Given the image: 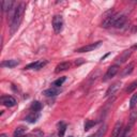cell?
<instances>
[{
	"label": "cell",
	"mask_w": 137,
	"mask_h": 137,
	"mask_svg": "<svg viewBox=\"0 0 137 137\" xmlns=\"http://www.w3.org/2000/svg\"><path fill=\"white\" fill-rule=\"evenodd\" d=\"M25 6L26 4L23 2L20 3L19 5H17V8L15 10V13H14V16L11 20V34H14V32H15L18 27H19V24L21 21V18H23V15H24V11H25Z\"/></svg>",
	"instance_id": "obj_1"
},
{
	"label": "cell",
	"mask_w": 137,
	"mask_h": 137,
	"mask_svg": "<svg viewBox=\"0 0 137 137\" xmlns=\"http://www.w3.org/2000/svg\"><path fill=\"white\" fill-rule=\"evenodd\" d=\"M121 15H122V14H120V13H116V14H112V15H110V16L105 17L104 21L102 23V27L108 28L110 26H115V24H116L117 20L121 17Z\"/></svg>",
	"instance_id": "obj_2"
},
{
	"label": "cell",
	"mask_w": 137,
	"mask_h": 137,
	"mask_svg": "<svg viewBox=\"0 0 137 137\" xmlns=\"http://www.w3.org/2000/svg\"><path fill=\"white\" fill-rule=\"evenodd\" d=\"M53 28L56 33H60L63 28V18L61 15H55L53 18Z\"/></svg>",
	"instance_id": "obj_3"
},
{
	"label": "cell",
	"mask_w": 137,
	"mask_h": 137,
	"mask_svg": "<svg viewBox=\"0 0 137 137\" xmlns=\"http://www.w3.org/2000/svg\"><path fill=\"white\" fill-rule=\"evenodd\" d=\"M101 45H102V42L99 41L96 43H92V44H89V45H86L84 47H80L78 48L76 52L77 53H88V52H92V50H94L96 48H99Z\"/></svg>",
	"instance_id": "obj_4"
},
{
	"label": "cell",
	"mask_w": 137,
	"mask_h": 137,
	"mask_svg": "<svg viewBox=\"0 0 137 137\" xmlns=\"http://www.w3.org/2000/svg\"><path fill=\"white\" fill-rule=\"evenodd\" d=\"M118 71H119V66H118V64H115V66H111L109 69L107 70L106 74H105V76H104V78H103V82H107L108 79L112 78L115 75H116V74L118 73Z\"/></svg>",
	"instance_id": "obj_5"
},
{
	"label": "cell",
	"mask_w": 137,
	"mask_h": 137,
	"mask_svg": "<svg viewBox=\"0 0 137 137\" xmlns=\"http://www.w3.org/2000/svg\"><path fill=\"white\" fill-rule=\"evenodd\" d=\"M0 102H1L2 105L6 106V107H13V106L16 105V100L14 99L13 96H11V95L1 96V99H0Z\"/></svg>",
	"instance_id": "obj_6"
},
{
	"label": "cell",
	"mask_w": 137,
	"mask_h": 137,
	"mask_svg": "<svg viewBox=\"0 0 137 137\" xmlns=\"http://www.w3.org/2000/svg\"><path fill=\"white\" fill-rule=\"evenodd\" d=\"M120 87H121V83H120V82H117V83L112 84V85L110 86V87L107 89V91H106V93H105V96L107 98V96L114 95L115 93H116V92L120 89Z\"/></svg>",
	"instance_id": "obj_7"
},
{
	"label": "cell",
	"mask_w": 137,
	"mask_h": 137,
	"mask_svg": "<svg viewBox=\"0 0 137 137\" xmlns=\"http://www.w3.org/2000/svg\"><path fill=\"white\" fill-rule=\"evenodd\" d=\"M46 63H47L46 61H35V62H32L30 64H28V66H26L25 67V70H30V69L40 70V69H42L43 67H44Z\"/></svg>",
	"instance_id": "obj_8"
},
{
	"label": "cell",
	"mask_w": 137,
	"mask_h": 137,
	"mask_svg": "<svg viewBox=\"0 0 137 137\" xmlns=\"http://www.w3.org/2000/svg\"><path fill=\"white\" fill-rule=\"evenodd\" d=\"M132 55V50L131 49H127V50H124L123 53H122V55L118 58V63H124V62H126L127 60H128V58H130V56Z\"/></svg>",
	"instance_id": "obj_9"
},
{
	"label": "cell",
	"mask_w": 137,
	"mask_h": 137,
	"mask_svg": "<svg viewBox=\"0 0 137 137\" xmlns=\"http://www.w3.org/2000/svg\"><path fill=\"white\" fill-rule=\"evenodd\" d=\"M122 122L121 121H118L116 124L114 126V131H112V137H119V135L121 134L122 132Z\"/></svg>",
	"instance_id": "obj_10"
},
{
	"label": "cell",
	"mask_w": 137,
	"mask_h": 137,
	"mask_svg": "<svg viewBox=\"0 0 137 137\" xmlns=\"http://www.w3.org/2000/svg\"><path fill=\"white\" fill-rule=\"evenodd\" d=\"M70 67H71L70 62H61L56 67L55 72L56 73H59V72H62V71H67L68 69H70Z\"/></svg>",
	"instance_id": "obj_11"
},
{
	"label": "cell",
	"mask_w": 137,
	"mask_h": 137,
	"mask_svg": "<svg viewBox=\"0 0 137 137\" xmlns=\"http://www.w3.org/2000/svg\"><path fill=\"white\" fill-rule=\"evenodd\" d=\"M60 89H56V88H49L43 91V94L45 96H55L57 94H59Z\"/></svg>",
	"instance_id": "obj_12"
},
{
	"label": "cell",
	"mask_w": 137,
	"mask_h": 137,
	"mask_svg": "<svg viewBox=\"0 0 137 137\" xmlns=\"http://www.w3.org/2000/svg\"><path fill=\"white\" fill-rule=\"evenodd\" d=\"M19 64L18 60H5L1 63V67L2 68H14Z\"/></svg>",
	"instance_id": "obj_13"
},
{
	"label": "cell",
	"mask_w": 137,
	"mask_h": 137,
	"mask_svg": "<svg viewBox=\"0 0 137 137\" xmlns=\"http://www.w3.org/2000/svg\"><path fill=\"white\" fill-rule=\"evenodd\" d=\"M13 4H14V2L13 1H11V0H5V1H2L1 2V9H2V11L3 12H10L11 11V9H13L12 6H13Z\"/></svg>",
	"instance_id": "obj_14"
},
{
	"label": "cell",
	"mask_w": 137,
	"mask_h": 137,
	"mask_svg": "<svg viewBox=\"0 0 137 137\" xmlns=\"http://www.w3.org/2000/svg\"><path fill=\"white\" fill-rule=\"evenodd\" d=\"M107 132V124H103L102 126H101L98 131L95 132L94 135H92L91 137H103Z\"/></svg>",
	"instance_id": "obj_15"
},
{
	"label": "cell",
	"mask_w": 137,
	"mask_h": 137,
	"mask_svg": "<svg viewBox=\"0 0 137 137\" xmlns=\"http://www.w3.org/2000/svg\"><path fill=\"white\" fill-rule=\"evenodd\" d=\"M134 62H131V63H128V66H126L125 67V69L123 70V72H122V76H127V75H130L133 72V70H134Z\"/></svg>",
	"instance_id": "obj_16"
},
{
	"label": "cell",
	"mask_w": 137,
	"mask_h": 137,
	"mask_svg": "<svg viewBox=\"0 0 137 137\" xmlns=\"http://www.w3.org/2000/svg\"><path fill=\"white\" fill-rule=\"evenodd\" d=\"M137 120V109H133L130 114V119H128V124L130 125H134L135 122Z\"/></svg>",
	"instance_id": "obj_17"
},
{
	"label": "cell",
	"mask_w": 137,
	"mask_h": 137,
	"mask_svg": "<svg viewBox=\"0 0 137 137\" xmlns=\"http://www.w3.org/2000/svg\"><path fill=\"white\" fill-rule=\"evenodd\" d=\"M25 132H26V127L19 126V127L15 128V131L13 133V137H21V136H24Z\"/></svg>",
	"instance_id": "obj_18"
},
{
	"label": "cell",
	"mask_w": 137,
	"mask_h": 137,
	"mask_svg": "<svg viewBox=\"0 0 137 137\" xmlns=\"http://www.w3.org/2000/svg\"><path fill=\"white\" fill-rule=\"evenodd\" d=\"M39 117H40V115L33 111L32 114H30V115H29V116H27V117H26V120H27L28 122H30V123H34V122L38 120V118H39Z\"/></svg>",
	"instance_id": "obj_19"
},
{
	"label": "cell",
	"mask_w": 137,
	"mask_h": 137,
	"mask_svg": "<svg viewBox=\"0 0 137 137\" xmlns=\"http://www.w3.org/2000/svg\"><path fill=\"white\" fill-rule=\"evenodd\" d=\"M125 21H126V16H125V15H121V17L117 20V23L115 24L114 27H116V28H121V27H123V25L125 24Z\"/></svg>",
	"instance_id": "obj_20"
},
{
	"label": "cell",
	"mask_w": 137,
	"mask_h": 137,
	"mask_svg": "<svg viewBox=\"0 0 137 137\" xmlns=\"http://www.w3.org/2000/svg\"><path fill=\"white\" fill-rule=\"evenodd\" d=\"M31 109L34 111V112H38L42 109V104L39 102V101H34V102L31 104Z\"/></svg>",
	"instance_id": "obj_21"
},
{
	"label": "cell",
	"mask_w": 137,
	"mask_h": 137,
	"mask_svg": "<svg viewBox=\"0 0 137 137\" xmlns=\"http://www.w3.org/2000/svg\"><path fill=\"white\" fill-rule=\"evenodd\" d=\"M96 124V122L95 121H92V120H87L86 121V123H85V131H89V130L92 127V126H94Z\"/></svg>",
	"instance_id": "obj_22"
},
{
	"label": "cell",
	"mask_w": 137,
	"mask_h": 137,
	"mask_svg": "<svg viewBox=\"0 0 137 137\" xmlns=\"http://www.w3.org/2000/svg\"><path fill=\"white\" fill-rule=\"evenodd\" d=\"M136 104H137V92L135 94H133V96L131 98V101H130V108H131V109H134Z\"/></svg>",
	"instance_id": "obj_23"
},
{
	"label": "cell",
	"mask_w": 137,
	"mask_h": 137,
	"mask_svg": "<svg viewBox=\"0 0 137 137\" xmlns=\"http://www.w3.org/2000/svg\"><path fill=\"white\" fill-rule=\"evenodd\" d=\"M66 131H67V124H64V123H62V122H61L60 126H59V133H58L59 137H63Z\"/></svg>",
	"instance_id": "obj_24"
},
{
	"label": "cell",
	"mask_w": 137,
	"mask_h": 137,
	"mask_svg": "<svg viewBox=\"0 0 137 137\" xmlns=\"http://www.w3.org/2000/svg\"><path fill=\"white\" fill-rule=\"evenodd\" d=\"M136 88H137V80L133 82V83H132V84L130 85L128 87L126 88V90H125V91H126L127 93H131V92H133V91H134Z\"/></svg>",
	"instance_id": "obj_25"
},
{
	"label": "cell",
	"mask_w": 137,
	"mask_h": 137,
	"mask_svg": "<svg viewBox=\"0 0 137 137\" xmlns=\"http://www.w3.org/2000/svg\"><path fill=\"white\" fill-rule=\"evenodd\" d=\"M66 79H67V77H66V76L58 78L57 80H55V82H54V86H56V87H60V86H61L64 82H66Z\"/></svg>",
	"instance_id": "obj_26"
},
{
	"label": "cell",
	"mask_w": 137,
	"mask_h": 137,
	"mask_svg": "<svg viewBox=\"0 0 137 137\" xmlns=\"http://www.w3.org/2000/svg\"><path fill=\"white\" fill-rule=\"evenodd\" d=\"M82 63H84V60H83V59H77V60L75 61V64H76V66H79V64H82Z\"/></svg>",
	"instance_id": "obj_27"
},
{
	"label": "cell",
	"mask_w": 137,
	"mask_h": 137,
	"mask_svg": "<svg viewBox=\"0 0 137 137\" xmlns=\"http://www.w3.org/2000/svg\"><path fill=\"white\" fill-rule=\"evenodd\" d=\"M107 56H109V54H106V55H105L104 57H102V59H101V60H104V59L106 58V57H107Z\"/></svg>",
	"instance_id": "obj_28"
},
{
	"label": "cell",
	"mask_w": 137,
	"mask_h": 137,
	"mask_svg": "<svg viewBox=\"0 0 137 137\" xmlns=\"http://www.w3.org/2000/svg\"><path fill=\"white\" fill-rule=\"evenodd\" d=\"M0 137H8V135H6V134H1Z\"/></svg>",
	"instance_id": "obj_29"
},
{
	"label": "cell",
	"mask_w": 137,
	"mask_h": 137,
	"mask_svg": "<svg viewBox=\"0 0 137 137\" xmlns=\"http://www.w3.org/2000/svg\"><path fill=\"white\" fill-rule=\"evenodd\" d=\"M133 48H137V44H136V45H134V47H133Z\"/></svg>",
	"instance_id": "obj_30"
},
{
	"label": "cell",
	"mask_w": 137,
	"mask_h": 137,
	"mask_svg": "<svg viewBox=\"0 0 137 137\" xmlns=\"http://www.w3.org/2000/svg\"><path fill=\"white\" fill-rule=\"evenodd\" d=\"M69 137H74V136H69Z\"/></svg>",
	"instance_id": "obj_31"
}]
</instances>
